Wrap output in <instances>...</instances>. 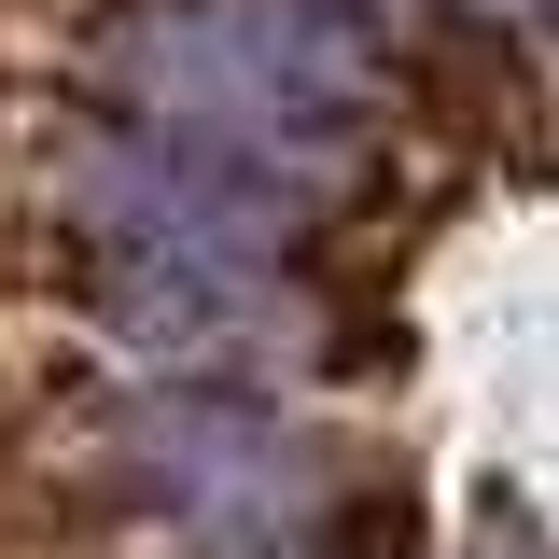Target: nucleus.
I'll list each match as a JSON object with an SVG mask.
<instances>
[{
    "label": "nucleus",
    "instance_id": "f257e3e1",
    "mask_svg": "<svg viewBox=\"0 0 559 559\" xmlns=\"http://www.w3.org/2000/svg\"><path fill=\"white\" fill-rule=\"evenodd\" d=\"M127 127H154L197 168H252V182H308L336 168L364 127V84L336 70V43L294 0H182L127 28Z\"/></svg>",
    "mask_w": 559,
    "mask_h": 559
},
{
    "label": "nucleus",
    "instance_id": "f03ea898",
    "mask_svg": "<svg viewBox=\"0 0 559 559\" xmlns=\"http://www.w3.org/2000/svg\"><path fill=\"white\" fill-rule=\"evenodd\" d=\"M112 448H127V489L182 503L210 532H266L280 503H294V448H280L252 406H154V419H127Z\"/></svg>",
    "mask_w": 559,
    "mask_h": 559
},
{
    "label": "nucleus",
    "instance_id": "7ed1b4c3",
    "mask_svg": "<svg viewBox=\"0 0 559 559\" xmlns=\"http://www.w3.org/2000/svg\"><path fill=\"white\" fill-rule=\"evenodd\" d=\"M57 280H70V224L0 182V294H57Z\"/></svg>",
    "mask_w": 559,
    "mask_h": 559
},
{
    "label": "nucleus",
    "instance_id": "20e7f679",
    "mask_svg": "<svg viewBox=\"0 0 559 559\" xmlns=\"http://www.w3.org/2000/svg\"><path fill=\"white\" fill-rule=\"evenodd\" d=\"M462 559H546L532 503H518V489H489V503H476V546H462Z\"/></svg>",
    "mask_w": 559,
    "mask_h": 559
},
{
    "label": "nucleus",
    "instance_id": "39448f33",
    "mask_svg": "<svg viewBox=\"0 0 559 559\" xmlns=\"http://www.w3.org/2000/svg\"><path fill=\"white\" fill-rule=\"evenodd\" d=\"M14 98H28V70H14V57H0V112H14Z\"/></svg>",
    "mask_w": 559,
    "mask_h": 559
},
{
    "label": "nucleus",
    "instance_id": "423d86ee",
    "mask_svg": "<svg viewBox=\"0 0 559 559\" xmlns=\"http://www.w3.org/2000/svg\"><path fill=\"white\" fill-rule=\"evenodd\" d=\"M0 14H57V0H0Z\"/></svg>",
    "mask_w": 559,
    "mask_h": 559
},
{
    "label": "nucleus",
    "instance_id": "0eeeda50",
    "mask_svg": "<svg viewBox=\"0 0 559 559\" xmlns=\"http://www.w3.org/2000/svg\"><path fill=\"white\" fill-rule=\"evenodd\" d=\"M0 419H14V378H0Z\"/></svg>",
    "mask_w": 559,
    "mask_h": 559
},
{
    "label": "nucleus",
    "instance_id": "6e6552de",
    "mask_svg": "<svg viewBox=\"0 0 559 559\" xmlns=\"http://www.w3.org/2000/svg\"><path fill=\"white\" fill-rule=\"evenodd\" d=\"M0 532H14V518H0Z\"/></svg>",
    "mask_w": 559,
    "mask_h": 559
}]
</instances>
